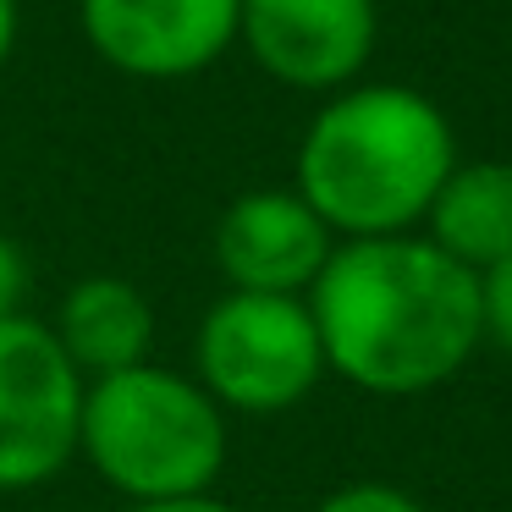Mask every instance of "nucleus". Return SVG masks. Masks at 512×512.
<instances>
[{
	"mask_svg": "<svg viewBox=\"0 0 512 512\" xmlns=\"http://www.w3.org/2000/svg\"><path fill=\"white\" fill-rule=\"evenodd\" d=\"M28 298V259L12 237L0 232V320H17Z\"/></svg>",
	"mask_w": 512,
	"mask_h": 512,
	"instance_id": "ddd939ff",
	"label": "nucleus"
},
{
	"mask_svg": "<svg viewBox=\"0 0 512 512\" xmlns=\"http://www.w3.org/2000/svg\"><path fill=\"white\" fill-rule=\"evenodd\" d=\"M314 512H430L419 496H408L402 485H386V479H353V485L331 490Z\"/></svg>",
	"mask_w": 512,
	"mask_h": 512,
	"instance_id": "9b49d317",
	"label": "nucleus"
},
{
	"mask_svg": "<svg viewBox=\"0 0 512 512\" xmlns=\"http://www.w3.org/2000/svg\"><path fill=\"white\" fill-rule=\"evenodd\" d=\"M430 243L463 270H490L512 254V166L507 160H479L452 166L430 204Z\"/></svg>",
	"mask_w": 512,
	"mask_h": 512,
	"instance_id": "9d476101",
	"label": "nucleus"
},
{
	"mask_svg": "<svg viewBox=\"0 0 512 512\" xmlns=\"http://www.w3.org/2000/svg\"><path fill=\"white\" fill-rule=\"evenodd\" d=\"M325 369L375 391L419 397L452 380L485 342L479 276L430 237H353L309 287Z\"/></svg>",
	"mask_w": 512,
	"mask_h": 512,
	"instance_id": "f257e3e1",
	"label": "nucleus"
},
{
	"mask_svg": "<svg viewBox=\"0 0 512 512\" xmlns=\"http://www.w3.org/2000/svg\"><path fill=\"white\" fill-rule=\"evenodd\" d=\"M243 0H83V34L133 78H188L237 39Z\"/></svg>",
	"mask_w": 512,
	"mask_h": 512,
	"instance_id": "0eeeda50",
	"label": "nucleus"
},
{
	"mask_svg": "<svg viewBox=\"0 0 512 512\" xmlns=\"http://www.w3.org/2000/svg\"><path fill=\"white\" fill-rule=\"evenodd\" d=\"M12 39H17V0H0V61L12 56Z\"/></svg>",
	"mask_w": 512,
	"mask_h": 512,
	"instance_id": "2eb2a0df",
	"label": "nucleus"
},
{
	"mask_svg": "<svg viewBox=\"0 0 512 512\" xmlns=\"http://www.w3.org/2000/svg\"><path fill=\"white\" fill-rule=\"evenodd\" d=\"M127 512H237L215 496H182V501H133Z\"/></svg>",
	"mask_w": 512,
	"mask_h": 512,
	"instance_id": "4468645a",
	"label": "nucleus"
},
{
	"mask_svg": "<svg viewBox=\"0 0 512 512\" xmlns=\"http://www.w3.org/2000/svg\"><path fill=\"white\" fill-rule=\"evenodd\" d=\"M479 320H485L490 342L512 353V254L501 265L479 270Z\"/></svg>",
	"mask_w": 512,
	"mask_h": 512,
	"instance_id": "f8f14e48",
	"label": "nucleus"
},
{
	"mask_svg": "<svg viewBox=\"0 0 512 512\" xmlns=\"http://www.w3.org/2000/svg\"><path fill=\"white\" fill-rule=\"evenodd\" d=\"M237 34L292 89H342L375 50V0H243Z\"/></svg>",
	"mask_w": 512,
	"mask_h": 512,
	"instance_id": "423d86ee",
	"label": "nucleus"
},
{
	"mask_svg": "<svg viewBox=\"0 0 512 512\" xmlns=\"http://www.w3.org/2000/svg\"><path fill=\"white\" fill-rule=\"evenodd\" d=\"M199 386L215 408L237 413H287L320 386L325 353L303 298L270 292H226L199 325Z\"/></svg>",
	"mask_w": 512,
	"mask_h": 512,
	"instance_id": "20e7f679",
	"label": "nucleus"
},
{
	"mask_svg": "<svg viewBox=\"0 0 512 512\" xmlns=\"http://www.w3.org/2000/svg\"><path fill=\"white\" fill-rule=\"evenodd\" d=\"M457 149L441 105L397 83L347 89L309 122L298 149V199L331 232L402 237L452 177Z\"/></svg>",
	"mask_w": 512,
	"mask_h": 512,
	"instance_id": "f03ea898",
	"label": "nucleus"
},
{
	"mask_svg": "<svg viewBox=\"0 0 512 512\" xmlns=\"http://www.w3.org/2000/svg\"><path fill=\"white\" fill-rule=\"evenodd\" d=\"M78 452L105 485L133 501L210 496L226 468V413L199 380L160 364H133L122 375L89 380L83 391Z\"/></svg>",
	"mask_w": 512,
	"mask_h": 512,
	"instance_id": "7ed1b4c3",
	"label": "nucleus"
},
{
	"mask_svg": "<svg viewBox=\"0 0 512 512\" xmlns=\"http://www.w3.org/2000/svg\"><path fill=\"white\" fill-rule=\"evenodd\" d=\"M331 259V226L281 188L243 193L215 226V265L232 292L303 298Z\"/></svg>",
	"mask_w": 512,
	"mask_h": 512,
	"instance_id": "6e6552de",
	"label": "nucleus"
},
{
	"mask_svg": "<svg viewBox=\"0 0 512 512\" xmlns=\"http://www.w3.org/2000/svg\"><path fill=\"white\" fill-rule=\"evenodd\" d=\"M50 336L61 342L67 364L83 380L122 375L133 364H149L155 347V309L149 298L122 276H83L78 287L61 298V314L50 325Z\"/></svg>",
	"mask_w": 512,
	"mask_h": 512,
	"instance_id": "1a4fd4ad",
	"label": "nucleus"
},
{
	"mask_svg": "<svg viewBox=\"0 0 512 512\" xmlns=\"http://www.w3.org/2000/svg\"><path fill=\"white\" fill-rule=\"evenodd\" d=\"M83 391L50 325L0 320V490L45 485L78 457Z\"/></svg>",
	"mask_w": 512,
	"mask_h": 512,
	"instance_id": "39448f33",
	"label": "nucleus"
}]
</instances>
